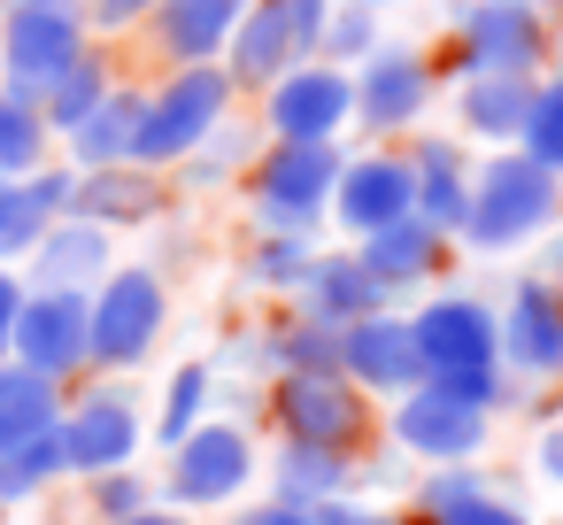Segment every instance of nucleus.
I'll return each instance as SVG.
<instances>
[{
  "mask_svg": "<svg viewBox=\"0 0 563 525\" xmlns=\"http://www.w3.org/2000/svg\"><path fill=\"white\" fill-rule=\"evenodd\" d=\"M347 163V140L332 147H294V140H263L240 194L255 232H294V240H324V209H332V178Z\"/></svg>",
  "mask_w": 563,
  "mask_h": 525,
  "instance_id": "nucleus-6",
  "label": "nucleus"
},
{
  "mask_svg": "<svg viewBox=\"0 0 563 525\" xmlns=\"http://www.w3.org/2000/svg\"><path fill=\"white\" fill-rule=\"evenodd\" d=\"M117 78H124V63H117V47H109V40H93V47H86V55L55 78V94L40 101V117H47L55 147H63V140H70V132H78V124L109 101V86H117Z\"/></svg>",
  "mask_w": 563,
  "mask_h": 525,
  "instance_id": "nucleus-31",
  "label": "nucleus"
},
{
  "mask_svg": "<svg viewBox=\"0 0 563 525\" xmlns=\"http://www.w3.org/2000/svg\"><path fill=\"white\" fill-rule=\"evenodd\" d=\"M9 9H78V0H0V17Z\"/></svg>",
  "mask_w": 563,
  "mask_h": 525,
  "instance_id": "nucleus-50",
  "label": "nucleus"
},
{
  "mask_svg": "<svg viewBox=\"0 0 563 525\" xmlns=\"http://www.w3.org/2000/svg\"><path fill=\"white\" fill-rule=\"evenodd\" d=\"M93 47L86 17L78 9H9L0 17V94H16V101H47L55 78Z\"/></svg>",
  "mask_w": 563,
  "mask_h": 525,
  "instance_id": "nucleus-13",
  "label": "nucleus"
},
{
  "mask_svg": "<svg viewBox=\"0 0 563 525\" xmlns=\"http://www.w3.org/2000/svg\"><path fill=\"white\" fill-rule=\"evenodd\" d=\"M478 494H494V471L486 463H432L417 479V525H440V517L471 510Z\"/></svg>",
  "mask_w": 563,
  "mask_h": 525,
  "instance_id": "nucleus-39",
  "label": "nucleus"
},
{
  "mask_svg": "<svg viewBox=\"0 0 563 525\" xmlns=\"http://www.w3.org/2000/svg\"><path fill=\"white\" fill-rule=\"evenodd\" d=\"M394 32H386V17L378 9H363V0H332V17H324V32H317V63H332V70H355L371 47H386Z\"/></svg>",
  "mask_w": 563,
  "mask_h": 525,
  "instance_id": "nucleus-37",
  "label": "nucleus"
},
{
  "mask_svg": "<svg viewBox=\"0 0 563 525\" xmlns=\"http://www.w3.org/2000/svg\"><path fill=\"white\" fill-rule=\"evenodd\" d=\"M294 309H309L317 325H355V317H371V309H394L386 302V286L363 271V255L355 248H317V263H309V278H301V294H294Z\"/></svg>",
  "mask_w": 563,
  "mask_h": 525,
  "instance_id": "nucleus-26",
  "label": "nucleus"
},
{
  "mask_svg": "<svg viewBox=\"0 0 563 525\" xmlns=\"http://www.w3.org/2000/svg\"><path fill=\"white\" fill-rule=\"evenodd\" d=\"M170 209V178L147 163H109V171H78L70 186V217L101 225V232H147Z\"/></svg>",
  "mask_w": 563,
  "mask_h": 525,
  "instance_id": "nucleus-20",
  "label": "nucleus"
},
{
  "mask_svg": "<svg viewBox=\"0 0 563 525\" xmlns=\"http://www.w3.org/2000/svg\"><path fill=\"white\" fill-rule=\"evenodd\" d=\"M40 163H55V132L32 101L0 94V178H32Z\"/></svg>",
  "mask_w": 563,
  "mask_h": 525,
  "instance_id": "nucleus-38",
  "label": "nucleus"
},
{
  "mask_svg": "<svg viewBox=\"0 0 563 525\" xmlns=\"http://www.w3.org/2000/svg\"><path fill=\"white\" fill-rule=\"evenodd\" d=\"M201 417H217V363H178L170 379H163V394H155V409H147V440L155 448H178Z\"/></svg>",
  "mask_w": 563,
  "mask_h": 525,
  "instance_id": "nucleus-32",
  "label": "nucleus"
},
{
  "mask_svg": "<svg viewBox=\"0 0 563 525\" xmlns=\"http://www.w3.org/2000/svg\"><path fill=\"white\" fill-rule=\"evenodd\" d=\"M147 9H155V0H78V17H86V32L93 40H132L140 24H147Z\"/></svg>",
  "mask_w": 563,
  "mask_h": 525,
  "instance_id": "nucleus-41",
  "label": "nucleus"
},
{
  "mask_svg": "<svg viewBox=\"0 0 563 525\" xmlns=\"http://www.w3.org/2000/svg\"><path fill=\"white\" fill-rule=\"evenodd\" d=\"M386 525H417V517H386Z\"/></svg>",
  "mask_w": 563,
  "mask_h": 525,
  "instance_id": "nucleus-52",
  "label": "nucleus"
},
{
  "mask_svg": "<svg viewBox=\"0 0 563 525\" xmlns=\"http://www.w3.org/2000/svg\"><path fill=\"white\" fill-rule=\"evenodd\" d=\"M70 186H78V171L63 155L40 163L32 178H0V263H9V271L47 240L55 217H70Z\"/></svg>",
  "mask_w": 563,
  "mask_h": 525,
  "instance_id": "nucleus-23",
  "label": "nucleus"
},
{
  "mask_svg": "<svg viewBox=\"0 0 563 525\" xmlns=\"http://www.w3.org/2000/svg\"><path fill=\"white\" fill-rule=\"evenodd\" d=\"M347 94H355V132L371 147H401L409 132H424V117L440 101V63L417 40H386L347 70Z\"/></svg>",
  "mask_w": 563,
  "mask_h": 525,
  "instance_id": "nucleus-9",
  "label": "nucleus"
},
{
  "mask_svg": "<svg viewBox=\"0 0 563 525\" xmlns=\"http://www.w3.org/2000/svg\"><path fill=\"white\" fill-rule=\"evenodd\" d=\"M555 225H563V178H548L532 155L494 147L486 163H471V209L455 232L463 255H517Z\"/></svg>",
  "mask_w": 563,
  "mask_h": 525,
  "instance_id": "nucleus-2",
  "label": "nucleus"
},
{
  "mask_svg": "<svg viewBox=\"0 0 563 525\" xmlns=\"http://www.w3.org/2000/svg\"><path fill=\"white\" fill-rule=\"evenodd\" d=\"M409 332H417V363L432 386L478 402V409H509L525 386L501 371V317L486 294L471 286H440L432 302L409 309Z\"/></svg>",
  "mask_w": 563,
  "mask_h": 525,
  "instance_id": "nucleus-1",
  "label": "nucleus"
},
{
  "mask_svg": "<svg viewBox=\"0 0 563 525\" xmlns=\"http://www.w3.org/2000/svg\"><path fill=\"white\" fill-rule=\"evenodd\" d=\"M532 78H455V140H486V147H517Z\"/></svg>",
  "mask_w": 563,
  "mask_h": 525,
  "instance_id": "nucleus-30",
  "label": "nucleus"
},
{
  "mask_svg": "<svg viewBox=\"0 0 563 525\" xmlns=\"http://www.w3.org/2000/svg\"><path fill=\"white\" fill-rule=\"evenodd\" d=\"M278 17H286V32H294V47L317 55V32H324V17H332V0H278Z\"/></svg>",
  "mask_w": 563,
  "mask_h": 525,
  "instance_id": "nucleus-44",
  "label": "nucleus"
},
{
  "mask_svg": "<svg viewBox=\"0 0 563 525\" xmlns=\"http://www.w3.org/2000/svg\"><path fill=\"white\" fill-rule=\"evenodd\" d=\"M55 440H63L70 479H101V471L140 463V448H147V394L132 379H78V386H63Z\"/></svg>",
  "mask_w": 563,
  "mask_h": 525,
  "instance_id": "nucleus-7",
  "label": "nucleus"
},
{
  "mask_svg": "<svg viewBox=\"0 0 563 525\" xmlns=\"http://www.w3.org/2000/svg\"><path fill=\"white\" fill-rule=\"evenodd\" d=\"M440 525H540V517H532L517 494H501V486H494V494H478L471 510H455V517H440Z\"/></svg>",
  "mask_w": 563,
  "mask_h": 525,
  "instance_id": "nucleus-42",
  "label": "nucleus"
},
{
  "mask_svg": "<svg viewBox=\"0 0 563 525\" xmlns=\"http://www.w3.org/2000/svg\"><path fill=\"white\" fill-rule=\"evenodd\" d=\"M517 9H532V17H548V24H563V0H517Z\"/></svg>",
  "mask_w": 563,
  "mask_h": 525,
  "instance_id": "nucleus-49",
  "label": "nucleus"
},
{
  "mask_svg": "<svg viewBox=\"0 0 563 525\" xmlns=\"http://www.w3.org/2000/svg\"><path fill=\"white\" fill-rule=\"evenodd\" d=\"M494 317H501V371L517 386H563V278L525 271Z\"/></svg>",
  "mask_w": 563,
  "mask_h": 525,
  "instance_id": "nucleus-14",
  "label": "nucleus"
},
{
  "mask_svg": "<svg viewBox=\"0 0 563 525\" xmlns=\"http://www.w3.org/2000/svg\"><path fill=\"white\" fill-rule=\"evenodd\" d=\"M224 525H317V510H294V502H271V494H247L224 510Z\"/></svg>",
  "mask_w": 563,
  "mask_h": 525,
  "instance_id": "nucleus-43",
  "label": "nucleus"
},
{
  "mask_svg": "<svg viewBox=\"0 0 563 525\" xmlns=\"http://www.w3.org/2000/svg\"><path fill=\"white\" fill-rule=\"evenodd\" d=\"M555 55V24L517 0H455L448 9V70L455 78H540Z\"/></svg>",
  "mask_w": 563,
  "mask_h": 525,
  "instance_id": "nucleus-8",
  "label": "nucleus"
},
{
  "mask_svg": "<svg viewBox=\"0 0 563 525\" xmlns=\"http://www.w3.org/2000/svg\"><path fill=\"white\" fill-rule=\"evenodd\" d=\"M247 356L271 379H324V371H340V332L317 325L309 309H286V317H271V332L247 340Z\"/></svg>",
  "mask_w": 563,
  "mask_h": 525,
  "instance_id": "nucleus-28",
  "label": "nucleus"
},
{
  "mask_svg": "<svg viewBox=\"0 0 563 525\" xmlns=\"http://www.w3.org/2000/svg\"><path fill=\"white\" fill-rule=\"evenodd\" d=\"M263 417H271V440H309V448H340V456H363L371 433H378V402L363 386H347L340 371H324V379H271Z\"/></svg>",
  "mask_w": 563,
  "mask_h": 525,
  "instance_id": "nucleus-10",
  "label": "nucleus"
},
{
  "mask_svg": "<svg viewBox=\"0 0 563 525\" xmlns=\"http://www.w3.org/2000/svg\"><path fill=\"white\" fill-rule=\"evenodd\" d=\"M294 63H309V55L294 47V32H286V17H278V0H247L240 24H232V47H224V78L240 86V101L263 94V86H278Z\"/></svg>",
  "mask_w": 563,
  "mask_h": 525,
  "instance_id": "nucleus-25",
  "label": "nucleus"
},
{
  "mask_svg": "<svg viewBox=\"0 0 563 525\" xmlns=\"http://www.w3.org/2000/svg\"><path fill=\"white\" fill-rule=\"evenodd\" d=\"M16 309H24V271L0 263V363H9V340H16Z\"/></svg>",
  "mask_w": 563,
  "mask_h": 525,
  "instance_id": "nucleus-46",
  "label": "nucleus"
},
{
  "mask_svg": "<svg viewBox=\"0 0 563 525\" xmlns=\"http://www.w3.org/2000/svg\"><path fill=\"white\" fill-rule=\"evenodd\" d=\"M63 425V386L32 379L24 363H0V456H16L24 440Z\"/></svg>",
  "mask_w": 563,
  "mask_h": 525,
  "instance_id": "nucleus-33",
  "label": "nucleus"
},
{
  "mask_svg": "<svg viewBox=\"0 0 563 525\" xmlns=\"http://www.w3.org/2000/svg\"><path fill=\"white\" fill-rule=\"evenodd\" d=\"M117 525H194V517H178V510H163V502H155V510H140V517H117Z\"/></svg>",
  "mask_w": 563,
  "mask_h": 525,
  "instance_id": "nucleus-48",
  "label": "nucleus"
},
{
  "mask_svg": "<svg viewBox=\"0 0 563 525\" xmlns=\"http://www.w3.org/2000/svg\"><path fill=\"white\" fill-rule=\"evenodd\" d=\"M363 9H378V17H394V9H417V0H363Z\"/></svg>",
  "mask_w": 563,
  "mask_h": 525,
  "instance_id": "nucleus-51",
  "label": "nucleus"
},
{
  "mask_svg": "<svg viewBox=\"0 0 563 525\" xmlns=\"http://www.w3.org/2000/svg\"><path fill=\"white\" fill-rule=\"evenodd\" d=\"M255 486H263V440L240 417H201L178 448H163V471H155V502L178 510V517L232 510Z\"/></svg>",
  "mask_w": 563,
  "mask_h": 525,
  "instance_id": "nucleus-3",
  "label": "nucleus"
},
{
  "mask_svg": "<svg viewBox=\"0 0 563 525\" xmlns=\"http://www.w3.org/2000/svg\"><path fill=\"white\" fill-rule=\"evenodd\" d=\"M55 486H70V463H63V440H55V433L24 440L16 456H0V517H9V510H32V502H47Z\"/></svg>",
  "mask_w": 563,
  "mask_h": 525,
  "instance_id": "nucleus-35",
  "label": "nucleus"
},
{
  "mask_svg": "<svg viewBox=\"0 0 563 525\" xmlns=\"http://www.w3.org/2000/svg\"><path fill=\"white\" fill-rule=\"evenodd\" d=\"M548 278H563V255H555V271H548Z\"/></svg>",
  "mask_w": 563,
  "mask_h": 525,
  "instance_id": "nucleus-53",
  "label": "nucleus"
},
{
  "mask_svg": "<svg viewBox=\"0 0 563 525\" xmlns=\"http://www.w3.org/2000/svg\"><path fill=\"white\" fill-rule=\"evenodd\" d=\"M386 433H394V448L401 456H417L424 471L432 463H486V448H494V409H478V402H463V394H448V386H409L401 402H386Z\"/></svg>",
  "mask_w": 563,
  "mask_h": 525,
  "instance_id": "nucleus-12",
  "label": "nucleus"
},
{
  "mask_svg": "<svg viewBox=\"0 0 563 525\" xmlns=\"http://www.w3.org/2000/svg\"><path fill=\"white\" fill-rule=\"evenodd\" d=\"M532 471H540V486L563 494V417H548V425L532 433Z\"/></svg>",
  "mask_w": 563,
  "mask_h": 525,
  "instance_id": "nucleus-45",
  "label": "nucleus"
},
{
  "mask_svg": "<svg viewBox=\"0 0 563 525\" xmlns=\"http://www.w3.org/2000/svg\"><path fill=\"white\" fill-rule=\"evenodd\" d=\"M255 147H263V132H255V117H224L178 171H170V194H186V201H209V194H224V186H240L247 178V163H255Z\"/></svg>",
  "mask_w": 563,
  "mask_h": 525,
  "instance_id": "nucleus-29",
  "label": "nucleus"
},
{
  "mask_svg": "<svg viewBox=\"0 0 563 525\" xmlns=\"http://www.w3.org/2000/svg\"><path fill=\"white\" fill-rule=\"evenodd\" d=\"M355 471L363 456H340V448H309V440H271L263 456V494L271 502H294V510H324V502H347L355 494Z\"/></svg>",
  "mask_w": 563,
  "mask_h": 525,
  "instance_id": "nucleus-24",
  "label": "nucleus"
},
{
  "mask_svg": "<svg viewBox=\"0 0 563 525\" xmlns=\"http://www.w3.org/2000/svg\"><path fill=\"white\" fill-rule=\"evenodd\" d=\"M140 109H147V86L140 78H117L109 86V101L55 147L70 171H109V163H132V140H140Z\"/></svg>",
  "mask_w": 563,
  "mask_h": 525,
  "instance_id": "nucleus-27",
  "label": "nucleus"
},
{
  "mask_svg": "<svg viewBox=\"0 0 563 525\" xmlns=\"http://www.w3.org/2000/svg\"><path fill=\"white\" fill-rule=\"evenodd\" d=\"M317 248H324V240L255 232V240H247V255H240V278H247L255 294H271V302H294V294H301V278H309V263H317Z\"/></svg>",
  "mask_w": 563,
  "mask_h": 525,
  "instance_id": "nucleus-34",
  "label": "nucleus"
},
{
  "mask_svg": "<svg viewBox=\"0 0 563 525\" xmlns=\"http://www.w3.org/2000/svg\"><path fill=\"white\" fill-rule=\"evenodd\" d=\"M240 9H247V0H155V9H147V24H140L132 40H140V55H147L155 70L224 63Z\"/></svg>",
  "mask_w": 563,
  "mask_h": 525,
  "instance_id": "nucleus-18",
  "label": "nucleus"
},
{
  "mask_svg": "<svg viewBox=\"0 0 563 525\" xmlns=\"http://www.w3.org/2000/svg\"><path fill=\"white\" fill-rule=\"evenodd\" d=\"M170 332V278L155 263H117L86 294V379H132Z\"/></svg>",
  "mask_w": 563,
  "mask_h": 525,
  "instance_id": "nucleus-4",
  "label": "nucleus"
},
{
  "mask_svg": "<svg viewBox=\"0 0 563 525\" xmlns=\"http://www.w3.org/2000/svg\"><path fill=\"white\" fill-rule=\"evenodd\" d=\"M340 379H347V386H363L371 402H401L409 386H424L409 309H371V317L340 325Z\"/></svg>",
  "mask_w": 563,
  "mask_h": 525,
  "instance_id": "nucleus-16",
  "label": "nucleus"
},
{
  "mask_svg": "<svg viewBox=\"0 0 563 525\" xmlns=\"http://www.w3.org/2000/svg\"><path fill=\"white\" fill-rule=\"evenodd\" d=\"M78 494H86V517H93V525H117V517H140V510H155V471L124 463V471L78 479Z\"/></svg>",
  "mask_w": 563,
  "mask_h": 525,
  "instance_id": "nucleus-40",
  "label": "nucleus"
},
{
  "mask_svg": "<svg viewBox=\"0 0 563 525\" xmlns=\"http://www.w3.org/2000/svg\"><path fill=\"white\" fill-rule=\"evenodd\" d=\"M224 117H240V86L224 78V63L155 70L147 78V109H140V140H132V163H147V171L170 178Z\"/></svg>",
  "mask_w": 563,
  "mask_h": 525,
  "instance_id": "nucleus-5",
  "label": "nucleus"
},
{
  "mask_svg": "<svg viewBox=\"0 0 563 525\" xmlns=\"http://www.w3.org/2000/svg\"><path fill=\"white\" fill-rule=\"evenodd\" d=\"M517 155H532L548 178H563V70L532 78V101H525V124H517Z\"/></svg>",
  "mask_w": 563,
  "mask_h": 525,
  "instance_id": "nucleus-36",
  "label": "nucleus"
},
{
  "mask_svg": "<svg viewBox=\"0 0 563 525\" xmlns=\"http://www.w3.org/2000/svg\"><path fill=\"white\" fill-rule=\"evenodd\" d=\"M347 248H355L363 271L386 286V302L440 286V271H448V255H455V240H440L424 217H394V225H378L371 240H347Z\"/></svg>",
  "mask_w": 563,
  "mask_h": 525,
  "instance_id": "nucleus-22",
  "label": "nucleus"
},
{
  "mask_svg": "<svg viewBox=\"0 0 563 525\" xmlns=\"http://www.w3.org/2000/svg\"><path fill=\"white\" fill-rule=\"evenodd\" d=\"M9 363H24L47 386H78L86 379V294H40V286H24Z\"/></svg>",
  "mask_w": 563,
  "mask_h": 525,
  "instance_id": "nucleus-15",
  "label": "nucleus"
},
{
  "mask_svg": "<svg viewBox=\"0 0 563 525\" xmlns=\"http://www.w3.org/2000/svg\"><path fill=\"white\" fill-rule=\"evenodd\" d=\"M317 525H386V517H378V510H363V502L347 494V502H324V510H317Z\"/></svg>",
  "mask_w": 563,
  "mask_h": 525,
  "instance_id": "nucleus-47",
  "label": "nucleus"
},
{
  "mask_svg": "<svg viewBox=\"0 0 563 525\" xmlns=\"http://www.w3.org/2000/svg\"><path fill=\"white\" fill-rule=\"evenodd\" d=\"M401 155H409V217H424L440 240H455L463 209H471V147L455 132H409Z\"/></svg>",
  "mask_w": 563,
  "mask_h": 525,
  "instance_id": "nucleus-19",
  "label": "nucleus"
},
{
  "mask_svg": "<svg viewBox=\"0 0 563 525\" xmlns=\"http://www.w3.org/2000/svg\"><path fill=\"white\" fill-rule=\"evenodd\" d=\"M16 271H24V286H40V294H93V286L117 271V232H101V225H86V217H55L47 240H40Z\"/></svg>",
  "mask_w": 563,
  "mask_h": 525,
  "instance_id": "nucleus-21",
  "label": "nucleus"
},
{
  "mask_svg": "<svg viewBox=\"0 0 563 525\" xmlns=\"http://www.w3.org/2000/svg\"><path fill=\"white\" fill-rule=\"evenodd\" d=\"M394 217H409V155L401 147H347V163L332 178L324 225H340L347 240H371Z\"/></svg>",
  "mask_w": 563,
  "mask_h": 525,
  "instance_id": "nucleus-17",
  "label": "nucleus"
},
{
  "mask_svg": "<svg viewBox=\"0 0 563 525\" xmlns=\"http://www.w3.org/2000/svg\"><path fill=\"white\" fill-rule=\"evenodd\" d=\"M255 132L263 140H294V147H332L355 132V94H347V70L332 63H294L278 86L255 94Z\"/></svg>",
  "mask_w": 563,
  "mask_h": 525,
  "instance_id": "nucleus-11",
  "label": "nucleus"
}]
</instances>
